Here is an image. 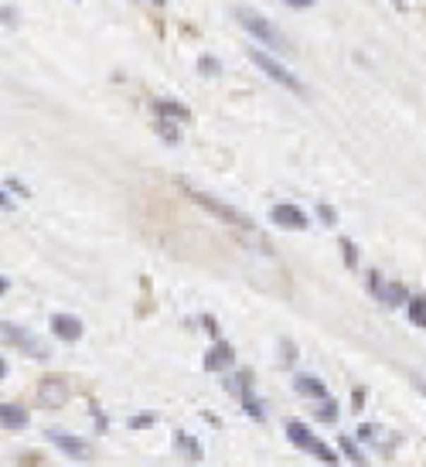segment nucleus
<instances>
[{
  "label": "nucleus",
  "mask_w": 426,
  "mask_h": 467,
  "mask_svg": "<svg viewBox=\"0 0 426 467\" xmlns=\"http://www.w3.org/2000/svg\"><path fill=\"white\" fill-rule=\"evenodd\" d=\"M409 297H413V293H409L403 283H386V290H382V300H379V304H389V307H406Z\"/></svg>",
  "instance_id": "nucleus-15"
},
{
  "label": "nucleus",
  "mask_w": 426,
  "mask_h": 467,
  "mask_svg": "<svg viewBox=\"0 0 426 467\" xmlns=\"http://www.w3.org/2000/svg\"><path fill=\"white\" fill-rule=\"evenodd\" d=\"M293 389L300 392V396H307V399H317V403L328 399V386L317 375H307V372H297L293 375Z\"/></svg>",
  "instance_id": "nucleus-9"
},
{
  "label": "nucleus",
  "mask_w": 426,
  "mask_h": 467,
  "mask_svg": "<svg viewBox=\"0 0 426 467\" xmlns=\"http://www.w3.org/2000/svg\"><path fill=\"white\" fill-rule=\"evenodd\" d=\"M4 293H7V280L0 276V297H4Z\"/></svg>",
  "instance_id": "nucleus-35"
},
{
  "label": "nucleus",
  "mask_w": 426,
  "mask_h": 467,
  "mask_svg": "<svg viewBox=\"0 0 426 467\" xmlns=\"http://www.w3.org/2000/svg\"><path fill=\"white\" fill-rule=\"evenodd\" d=\"M174 444H177V450H181L188 461H201V444L191 440L188 433H174Z\"/></svg>",
  "instance_id": "nucleus-17"
},
{
  "label": "nucleus",
  "mask_w": 426,
  "mask_h": 467,
  "mask_svg": "<svg viewBox=\"0 0 426 467\" xmlns=\"http://www.w3.org/2000/svg\"><path fill=\"white\" fill-rule=\"evenodd\" d=\"M317 420H321V423H338V403H334V399H324V403L317 406Z\"/></svg>",
  "instance_id": "nucleus-21"
},
{
  "label": "nucleus",
  "mask_w": 426,
  "mask_h": 467,
  "mask_svg": "<svg viewBox=\"0 0 426 467\" xmlns=\"http://www.w3.org/2000/svg\"><path fill=\"white\" fill-rule=\"evenodd\" d=\"M287 7H293V11H307V7H314V0H283Z\"/></svg>",
  "instance_id": "nucleus-30"
},
{
  "label": "nucleus",
  "mask_w": 426,
  "mask_h": 467,
  "mask_svg": "<svg viewBox=\"0 0 426 467\" xmlns=\"http://www.w3.org/2000/svg\"><path fill=\"white\" fill-rule=\"evenodd\" d=\"M154 113L157 119H191V110L184 106V102H177V99H154Z\"/></svg>",
  "instance_id": "nucleus-13"
},
{
  "label": "nucleus",
  "mask_w": 426,
  "mask_h": 467,
  "mask_svg": "<svg viewBox=\"0 0 426 467\" xmlns=\"http://www.w3.org/2000/svg\"><path fill=\"white\" fill-rule=\"evenodd\" d=\"M52 334L61 338V341H78L82 338V321L72 317V314H55L52 317Z\"/></svg>",
  "instance_id": "nucleus-10"
},
{
  "label": "nucleus",
  "mask_w": 426,
  "mask_h": 467,
  "mask_svg": "<svg viewBox=\"0 0 426 467\" xmlns=\"http://www.w3.org/2000/svg\"><path fill=\"white\" fill-rule=\"evenodd\" d=\"M0 379H7V362L0 358Z\"/></svg>",
  "instance_id": "nucleus-33"
},
{
  "label": "nucleus",
  "mask_w": 426,
  "mask_h": 467,
  "mask_svg": "<svg viewBox=\"0 0 426 467\" xmlns=\"http://www.w3.org/2000/svg\"><path fill=\"white\" fill-rule=\"evenodd\" d=\"M406 311H409V321H413L416 328H426V293H413Z\"/></svg>",
  "instance_id": "nucleus-16"
},
{
  "label": "nucleus",
  "mask_w": 426,
  "mask_h": 467,
  "mask_svg": "<svg viewBox=\"0 0 426 467\" xmlns=\"http://www.w3.org/2000/svg\"><path fill=\"white\" fill-rule=\"evenodd\" d=\"M396 4H403V0H396Z\"/></svg>",
  "instance_id": "nucleus-36"
},
{
  "label": "nucleus",
  "mask_w": 426,
  "mask_h": 467,
  "mask_svg": "<svg viewBox=\"0 0 426 467\" xmlns=\"http://www.w3.org/2000/svg\"><path fill=\"white\" fill-rule=\"evenodd\" d=\"M287 437H290L293 447H300V450H310V447H314V440H317V437H314V433H310L300 420H290V423H287Z\"/></svg>",
  "instance_id": "nucleus-14"
},
{
  "label": "nucleus",
  "mask_w": 426,
  "mask_h": 467,
  "mask_svg": "<svg viewBox=\"0 0 426 467\" xmlns=\"http://www.w3.org/2000/svg\"><path fill=\"white\" fill-rule=\"evenodd\" d=\"M198 69H201L205 76H218V65H215V59H212V55H205V59L198 61Z\"/></svg>",
  "instance_id": "nucleus-28"
},
{
  "label": "nucleus",
  "mask_w": 426,
  "mask_h": 467,
  "mask_svg": "<svg viewBox=\"0 0 426 467\" xmlns=\"http://www.w3.org/2000/svg\"><path fill=\"white\" fill-rule=\"evenodd\" d=\"M0 345L4 348H18L24 355H31V358H41V362L48 358V348H45L41 338H35L31 331H24L18 324H7V321H0Z\"/></svg>",
  "instance_id": "nucleus-4"
},
{
  "label": "nucleus",
  "mask_w": 426,
  "mask_h": 467,
  "mask_svg": "<svg viewBox=\"0 0 426 467\" xmlns=\"http://www.w3.org/2000/svg\"><path fill=\"white\" fill-rule=\"evenodd\" d=\"M181 188L188 191V198H191L194 205H201V208H208V212L215 215V218H222V222H229V225H235L239 232H252L256 235V225H252V218H246V215L239 212V208H232V205H225V201H218V198H212L208 191H198V188H191V184H184L181 181Z\"/></svg>",
  "instance_id": "nucleus-2"
},
{
  "label": "nucleus",
  "mask_w": 426,
  "mask_h": 467,
  "mask_svg": "<svg viewBox=\"0 0 426 467\" xmlns=\"http://www.w3.org/2000/svg\"><path fill=\"white\" fill-rule=\"evenodd\" d=\"M416 386H420V392L426 396V379H416Z\"/></svg>",
  "instance_id": "nucleus-34"
},
{
  "label": "nucleus",
  "mask_w": 426,
  "mask_h": 467,
  "mask_svg": "<svg viewBox=\"0 0 426 467\" xmlns=\"http://www.w3.org/2000/svg\"><path fill=\"white\" fill-rule=\"evenodd\" d=\"M307 454H314V457H317L321 464H328V467L338 464V454H334V450H331L328 444H324V440H314V447H310Z\"/></svg>",
  "instance_id": "nucleus-19"
},
{
  "label": "nucleus",
  "mask_w": 426,
  "mask_h": 467,
  "mask_svg": "<svg viewBox=\"0 0 426 467\" xmlns=\"http://www.w3.org/2000/svg\"><path fill=\"white\" fill-rule=\"evenodd\" d=\"M232 362H235V351H232V345H225V341H218V345L205 355V369L208 372H225Z\"/></svg>",
  "instance_id": "nucleus-11"
},
{
  "label": "nucleus",
  "mask_w": 426,
  "mask_h": 467,
  "mask_svg": "<svg viewBox=\"0 0 426 467\" xmlns=\"http://www.w3.org/2000/svg\"><path fill=\"white\" fill-rule=\"evenodd\" d=\"M157 134L164 136L167 143H177V140H181V136H177V126L171 123V119H157Z\"/></svg>",
  "instance_id": "nucleus-23"
},
{
  "label": "nucleus",
  "mask_w": 426,
  "mask_h": 467,
  "mask_svg": "<svg viewBox=\"0 0 426 467\" xmlns=\"http://www.w3.org/2000/svg\"><path fill=\"white\" fill-rule=\"evenodd\" d=\"M45 437H48V444H55V447H59L61 454H69L72 461H85V457H89V444H85V440H78V437H72V433L48 430Z\"/></svg>",
  "instance_id": "nucleus-8"
},
{
  "label": "nucleus",
  "mask_w": 426,
  "mask_h": 467,
  "mask_svg": "<svg viewBox=\"0 0 426 467\" xmlns=\"http://www.w3.org/2000/svg\"><path fill=\"white\" fill-rule=\"evenodd\" d=\"M239 399H242L246 416H252L256 423H263V420H266V406H263V399L252 392V375H249V372H239Z\"/></svg>",
  "instance_id": "nucleus-7"
},
{
  "label": "nucleus",
  "mask_w": 426,
  "mask_h": 467,
  "mask_svg": "<svg viewBox=\"0 0 426 467\" xmlns=\"http://www.w3.org/2000/svg\"><path fill=\"white\" fill-rule=\"evenodd\" d=\"M249 59H252V65H256V69H259V72H263L266 78H273V82H276L280 89H290L293 96H304V93H307V89H304V82L293 76V72L287 69V65H283V61L273 59L270 52H263V48H252Z\"/></svg>",
  "instance_id": "nucleus-3"
},
{
  "label": "nucleus",
  "mask_w": 426,
  "mask_h": 467,
  "mask_svg": "<svg viewBox=\"0 0 426 467\" xmlns=\"http://www.w3.org/2000/svg\"><path fill=\"white\" fill-rule=\"evenodd\" d=\"M270 218L280 229H290V232H304L310 225V215L304 208H297V205H273Z\"/></svg>",
  "instance_id": "nucleus-5"
},
{
  "label": "nucleus",
  "mask_w": 426,
  "mask_h": 467,
  "mask_svg": "<svg viewBox=\"0 0 426 467\" xmlns=\"http://www.w3.org/2000/svg\"><path fill=\"white\" fill-rule=\"evenodd\" d=\"M351 399H355V409H362L365 406V389H355L351 392Z\"/></svg>",
  "instance_id": "nucleus-31"
},
{
  "label": "nucleus",
  "mask_w": 426,
  "mask_h": 467,
  "mask_svg": "<svg viewBox=\"0 0 426 467\" xmlns=\"http://www.w3.org/2000/svg\"><path fill=\"white\" fill-rule=\"evenodd\" d=\"M317 215H321V222H324V225H334V222H338V215H334L331 205H317Z\"/></svg>",
  "instance_id": "nucleus-27"
},
{
  "label": "nucleus",
  "mask_w": 426,
  "mask_h": 467,
  "mask_svg": "<svg viewBox=\"0 0 426 467\" xmlns=\"http://www.w3.org/2000/svg\"><path fill=\"white\" fill-rule=\"evenodd\" d=\"M0 423L7 430H24L31 423V416H28V409L18 406V403H0Z\"/></svg>",
  "instance_id": "nucleus-12"
},
{
  "label": "nucleus",
  "mask_w": 426,
  "mask_h": 467,
  "mask_svg": "<svg viewBox=\"0 0 426 467\" xmlns=\"http://www.w3.org/2000/svg\"><path fill=\"white\" fill-rule=\"evenodd\" d=\"M150 423H154V413H140V416H130V430L150 427Z\"/></svg>",
  "instance_id": "nucleus-26"
},
{
  "label": "nucleus",
  "mask_w": 426,
  "mask_h": 467,
  "mask_svg": "<svg viewBox=\"0 0 426 467\" xmlns=\"http://www.w3.org/2000/svg\"><path fill=\"white\" fill-rule=\"evenodd\" d=\"M235 20H239L259 45H266L273 52H290V41L283 38V31H280L270 18H263L259 11H252V7H235Z\"/></svg>",
  "instance_id": "nucleus-1"
},
{
  "label": "nucleus",
  "mask_w": 426,
  "mask_h": 467,
  "mask_svg": "<svg viewBox=\"0 0 426 467\" xmlns=\"http://www.w3.org/2000/svg\"><path fill=\"white\" fill-rule=\"evenodd\" d=\"M0 208H4V212H11V208H14V198H11L7 188H0Z\"/></svg>",
  "instance_id": "nucleus-29"
},
{
  "label": "nucleus",
  "mask_w": 426,
  "mask_h": 467,
  "mask_svg": "<svg viewBox=\"0 0 426 467\" xmlns=\"http://www.w3.org/2000/svg\"><path fill=\"white\" fill-rule=\"evenodd\" d=\"M201 324H205V331H208V334H218V324H215V317H201Z\"/></svg>",
  "instance_id": "nucleus-32"
},
{
  "label": "nucleus",
  "mask_w": 426,
  "mask_h": 467,
  "mask_svg": "<svg viewBox=\"0 0 426 467\" xmlns=\"http://www.w3.org/2000/svg\"><path fill=\"white\" fill-rule=\"evenodd\" d=\"M280 348H283V365H293V362H297V345H293L290 338H283Z\"/></svg>",
  "instance_id": "nucleus-25"
},
{
  "label": "nucleus",
  "mask_w": 426,
  "mask_h": 467,
  "mask_svg": "<svg viewBox=\"0 0 426 467\" xmlns=\"http://www.w3.org/2000/svg\"><path fill=\"white\" fill-rule=\"evenodd\" d=\"M69 399V386H65V379L61 375H45L41 379V386H38V403L45 409H55L61 406Z\"/></svg>",
  "instance_id": "nucleus-6"
},
{
  "label": "nucleus",
  "mask_w": 426,
  "mask_h": 467,
  "mask_svg": "<svg viewBox=\"0 0 426 467\" xmlns=\"http://www.w3.org/2000/svg\"><path fill=\"white\" fill-rule=\"evenodd\" d=\"M368 290H372V297H375V300H382V290H386V280H382V273L379 270H368Z\"/></svg>",
  "instance_id": "nucleus-22"
},
{
  "label": "nucleus",
  "mask_w": 426,
  "mask_h": 467,
  "mask_svg": "<svg viewBox=\"0 0 426 467\" xmlns=\"http://www.w3.org/2000/svg\"><path fill=\"white\" fill-rule=\"evenodd\" d=\"M358 440H365V444H375V447H382V430L375 427V423H362V427H358Z\"/></svg>",
  "instance_id": "nucleus-20"
},
{
  "label": "nucleus",
  "mask_w": 426,
  "mask_h": 467,
  "mask_svg": "<svg viewBox=\"0 0 426 467\" xmlns=\"http://www.w3.org/2000/svg\"><path fill=\"white\" fill-rule=\"evenodd\" d=\"M338 447H341V454H345V457H348L351 464H365V454H362V450H358V444H355V440H351V437H338Z\"/></svg>",
  "instance_id": "nucleus-18"
},
{
  "label": "nucleus",
  "mask_w": 426,
  "mask_h": 467,
  "mask_svg": "<svg viewBox=\"0 0 426 467\" xmlns=\"http://www.w3.org/2000/svg\"><path fill=\"white\" fill-rule=\"evenodd\" d=\"M341 253H345V263L355 270V266H358V249H355V242H351V239H341Z\"/></svg>",
  "instance_id": "nucleus-24"
}]
</instances>
